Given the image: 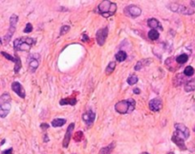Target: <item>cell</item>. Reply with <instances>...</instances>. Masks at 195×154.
Masks as SVG:
<instances>
[{"label":"cell","instance_id":"6da1fadb","mask_svg":"<svg viewBox=\"0 0 195 154\" xmlns=\"http://www.w3.org/2000/svg\"><path fill=\"white\" fill-rule=\"evenodd\" d=\"M37 43V39L32 37H20L16 38L13 41V48L15 51H22L27 52L31 49L32 46Z\"/></svg>","mask_w":195,"mask_h":154},{"label":"cell","instance_id":"7a4b0ae2","mask_svg":"<svg viewBox=\"0 0 195 154\" xmlns=\"http://www.w3.org/2000/svg\"><path fill=\"white\" fill-rule=\"evenodd\" d=\"M136 102L134 99L130 98L127 100H121L118 102L115 105V110L117 112L121 113V114H125V113L132 112L135 110Z\"/></svg>","mask_w":195,"mask_h":154},{"label":"cell","instance_id":"3957f363","mask_svg":"<svg viewBox=\"0 0 195 154\" xmlns=\"http://www.w3.org/2000/svg\"><path fill=\"white\" fill-rule=\"evenodd\" d=\"M98 11L102 16L109 17L116 12L117 5H116V3H113L110 1H102L98 6Z\"/></svg>","mask_w":195,"mask_h":154},{"label":"cell","instance_id":"277c9868","mask_svg":"<svg viewBox=\"0 0 195 154\" xmlns=\"http://www.w3.org/2000/svg\"><path fill=\"white\" fill-rule=\"evenodd\" d=\"M17 21H18V16H17L16 15H12V16L10 17V27H9L8 33H6L5 36H4V41H5L6 44L9 43V41H10L11 38H12L13 34L15 33Z\"/></svg>","mask_w":195,"mask_h":154},{"label":"cell","instance_id":"5b68a950","mask_svg":"<svg viewBox=\"0 0 195 154\" xmlns=\"http://www.w3.org/2000/svg\"><path fill=\"white\" fill-rule=\"evenodd\" d=\"M167 8H169V10L172 11V12L183 13V15H193V13H194L193 9H190L188 7L179 5V4H176V3L169 4V5H167Z\"/></svg>","mask_w":195,"mask_h":154},{"label":"cell","instance_id":"8992f818","mask_svg":"<svg viewBox=\"0 0 195 154\" xmlns=\"http://www.w3.org/2000/svg\"><path fill=\"white\" fill-rule=\"evenodd\" d=\"M39 62H40V55L38 53H30L28 58H27L29 70L31 72H35L39 66Z\"/></svg>","mask_w":195,"mask_h":154},{"label":"cell","instance_id":"52a82bcc","mask_svg":"<svg viewBox=\"0 0 195 154\" xmlns=\"http://www.w3.org/2000/svg\"><path fill=\"white\" fill-rule=\"evenodd\" d=\"M124 13L127 16L136 18L142 15V9L136 5H129L124 8Z\"/></svg>","mask_w":195,"mask_h":154},{"label":"cell","instance_id":"ba28073f","mask_svg":"<svg viewBox=\"0 0 195 154\" xmlns=\"http://www.w3.org/2000/svg\"><path fill=\"white\" fill-rule=\"evenodd\" d=\"M1 54L6 58V59L15 63V73H17V72L19 71V70L21 69V60H20L19 56L16 55V54L15 56H12L11 54H9V53H7L5 52H1Z\"/></svg>","mask_w":195,"mask_h":154},{"label":"cell","instance_id":"9c48e42d","mask_svg":"<svg viewBox=\"0 0 195 154\" xmlns=\"http://www.w3.org/2000/svg\"><path fill=\"white\" fill-rule=\"evenodd\" d=\"M174 126H175V129H176L175 132L177 134H179L181 137H183L185 140H187L189 137V129L184 124L177 123L174 125Z\"/></svg>","mask_w":195,"mask_h":154},{"label":"cell","instance_id":"30bf717a","mask_svg":"<svg viewBox=\"0 0 195 154\" xmlns=\"http://www.w3.org/2000/svg\"><path fill=\"white\" fill-rule=\"evenodd\" d=\"M81 118H82L83 122L86 124L87 126H92L94 121H95V118H96V113H95L93 110H89L86 112H84L82 116H81Z\"/></svg>","mask_w":195,"mask_h":154},{"label":"cell","instance_id":"8fae6325","mask_svg":"<svg viewBox=\"0 0 195 154\" xmlns=\"http://www.w3.org/2000/svg\"><path fill=\"white\" fill-rule=\"evenodd\" d=\"M107 34H108V29L106 28H102V29H99L97 33H96V38H97V42L99 46H102L105 42V40L107 38Z\"/></svg>","mask_w":195,"mask_h":154},{"label":"cell","instance_id":"7c38bea8","mask_svg":"<svg viewBox=\"0 0 195 154\" xmlns=\"http://www.w3.org/2000/svg\"><path fill=\"white\" fill-rule=\"evenodd\" d=\"M12 89H13V92H15L19 97L25 98V96H26L25 89H24L23 87H22V85L19 82H16V81L13 82L12 83Z\"/></svg>","mask_w":195,"mask_h":154},{"label":"cell","instance_id":"4fadbf2b","mask_svg":"<svg viewBox=\"0 0 195 154\" xmlns=\"http://www.w3.org/2000/svg\"><path fill=\"white\" fill-rule=\"evenodd\" d=\"M11 102H0V117L6 118L11 111Z\"/></svg>","mask_w":195,"mask_h":154},{"label":"cell","instance_id":"5bb4252c","mask_svg":"<svg viewBox=\"0 0 195 154\" xmlns=\"http://www.w3.org/2000/svg\"><path fill=\"white\" fill-rule=\"evenodd\" d=\"M74 128H75V124H74V123H71V124L69 125V126L67 128L65 136H64V139H63V143H62L63 147L66 148L68 146H69L70 139H71V136H72V132H73V130H74Z\"/></svg>","mask_w":195,"mask_h":154},{"label":"cell","instance_id":"9a60e30c","mask_svg":"<svg viewBox=\"0 0 195 154\" xmlns=\"http://www.w3.org/2000/svg\"><path fill=\"white\" fill-rule=\"evenodd\" d=\"M171 140H172V142L178 146L180 149H182V150H185V149H187V147H185V139L183 137H181L179 134L174 132L173 136L171 137Z\"/></svg>","mask_w":195,"mask_h":154},{"label":"cell","instance_id":"2e32d148","mask_svg":"<svg viewBox=\"0 0 195 154\" xmlns=\"http://www.w3.org/2000/svg\"><path fill=\"white\" fill-rule=\"evenodd\" d=\"M163 107V102L160 98H154L149 102V108L153 111H160Z\"/></svg>","mask_w":195,"mask_h":154},{"label":"cell","instance_id":"e0dca14e","mask_svg":"<svg viewBox=\"0 0 195 154\" xmlns=\"http://www.w3.org/2000/svg\"><path fill=\"white\" fill-rule=\"evenodd\" d=\"M151 62H152L151 59H142V60H140V61L137 63V64H136V66L134 67V70H142L143 67L148 66Z\"/></svg>","mask_w":195,"mask_h":154},{"label":"cell","instance_id":"ac0fdd59","mask_svg":"<svg viewBox=\"0 0 195 154\" xmlns=\"http://www.w3.org/2000/svg\"><path fill=\"white\" fill-rule=\"evenodd\" d=\"M147 25H148V27H150L152 30H155V29H158V28H160L161 30L163 29L161 23L157 19H155V18H150V19H148Z\"/></svg>","mask_w":195,"mask_h":154},{"label":"cell","instance_id":"d6986e66","mask_svg":"<svg viewBox=\"0 0 195 154\" xmlns=\"http://www.w3.org/2000/svg\"><path fill=\"white\" fill-rule=\"evenodd\" d=\"M76 104H77L76 98H64V99H61L60 102V105H61V106H65V105L75 106Z\"/></svg>","mask_w":195,"mask_h":154},{"label":"cell","instance_id":"ffe728a7","mask_svg":"<svg viewBox=\"0 0 195 154\" xmlns=\"http://www.w3.org/2000/svg\"><path fill=\"white\" fill-rule=\"evenodd\" d=\"M176 62L178 63V64L180 65H183L185 64V63H187L188 60V54H185V53H183V54H180V55H178L176 57Z\"/></svg>","mask_w":195,"mask_h":154},{"label":"cell","instance_id":"44dd1931","mask_svg":"<svg viewBox=\"0 0 195 154\" xmlns=\"http://www.w3.org/2000/svg\"><path fill=\"white\" fill-rule=\"evenodd\" d=\"M114 147H115V143H111L107 147H102L101 149V151H99V154H110L113 151V149H114Z\"/></svg>","mask_w":195,"mask_h":154},{"label":"cell","instance_id":"7402d4cb","mask_svg":"<svg viewBox=\"0 0 195 154\" xmlns=\"http://www.w3.org/2000/svg\"><path fill=\"white\" fill-rule=\"evenodd\" d=\"M115 57H116V60L118 62H124L126 58H127V54H126V52L124 51H120L116 53Z\"/></svg>","mask_w":195,"mask_h":154},{"label":"cell","instance_id":"603a6c76","mask_svg":"<svg viewBox=\"0 0 195 154\" xmlns=\"http://www.w3.org/2000/svg\"><path fill=\"white\" fill-rule=\"evenodd\" d=\"M65 123H66V119L56 118L52 121V126L54 128H58V126H62L63 125H65Z\"/></svg>","mask_w":195,"mask_h":154},{"label":"cell","instance_id":"cb8c5ba5","mask_svg":"<svg viewBox=\"0 0 195 154\" xmlns=\"http://www.w3.org/2000/svg\"><path fill=\"white\" fill-rule=\"evenodd\" d=\"M195 89V84L193 81H188L187 84L185 86V90L187 92H192V90Z\"/></svg>","mask_w":195,"mask_h":154},{"label":"cell","instance_id":"d4e9b609","mask_svg":"<svg viewBox=\"0 0 195 154\" xmlns=\"http://www.w3.org/2000/svg\"><path fill=\"white\" fill-rule=\"evenodd\" d=\"M194 74V69L191 67V66H188V67H185V69L184 70V75L185 76H192Z\"/></svg>","mask_w":195,"mask_h":154},{"label":"cell","instance_id":"484cf974","mask_svg":"<svg viewBox=\"0 0 195 154\" xmlns=\"http://www.w3.org/2000/svg\"><path fill=\"white\" fill-rule=\"evenodd\" d=\"M148 37L151 40H157L159 38V33L156 30H151L148 33Z\"/></svg>","mask_w":195,"mask_h":154},{"label":"cell","instance_id":"4316f807","mask_svg":"<svg viewBox=\"0 0 195 154\" xmlns=\"http://www.w3.org/2000/svg\"><path fill=\"white\" fill-rule=\"evenodd\" d=\"M11 100H12V98L8 92H4L1 96H0V102H11Z\"/></svg>","mask_w":195,"mask_h":154},{"label":"cell","instance_id":"83f0119b","mask_svg":"<svg viewBox=\"0 0 195 154\" xmlns=\"http://www.w3.org/2000/svg\"><path fill=\"white\" fill-rule=\"evenodd\" d=\"M137 82H138V77L136 76V75H131V76L128 77V79H127L128 85L133 86V85H135Z\"/></svg>","mask_w":195,"mask_h":154},{"label":"cell","instance_id":"f1b7e54d","mask_svg":"<svg viewBox=\"0 0 195 154\" xmlns=\"http://www.w3.org/2000/svg\"><path fill=\"white\" fill-rule=\"evenodd\" d=\"M115 67H116V63L115 62H110L109 64H108V66L106 67L105 71L107 72V73H111V72H113V70H115Z\"/></svg>","mask_w":195,"mask_h":154},{"label":"cell","instance_id":"f546056e","mask_svg":"<svg viewBox=\"0 0 195 154\" xmlns=\"http://www.w3.org/2000/svg\"><path fill=\"white\" fill-rule=\"evenodd\" d=\"M82 136H83L82 132H81V131H78V132H77V133L75 134V137H74L75 141H77V142H80V140L82 139Z\"/></svg>","mask_w":195,"mask_h":154},{"label":"cell","instance_id":"4dcf8cb0","mask_svg":"<svg viewBox=\"0 0 195 154\" xmlns=\"http://www.w3.org/2000/svg\"><path fill=\"white\" fill-rule=\"evenodd\" d=\"M32 31H33V25H32L31 23H28V24L26 25L25 29H24V33H31Z\"/></svg>","mask_w":195,"mask_h":154},{"label":"cell","instance_id":"1f68e13d","mask_svg":"<svg viewBox=\"0 0 195 154\" xmlns=\"http://www.w3.org/2000/svg\"><path fill=\"white\" fill-rule=\"evenodd\" d=\"M70 30V27L69 26H62L61 27V30H60V35H63L65 33H67L68 31Z\"/></svg>","mask_w":195,"mask_h":154},{"label":"cell","instance_id":"d6a6232c","mask_svg":"<svg viewBox=\"0 0 195 154\" xmlns=\"http://www.w3.org/2000/svg\"><path fill=\"white\" fill-rule=\"evenodd\" d=\"M1 154H13V148L10 147V148L6 149V150H3L1 152Z\"/></svg>","mask_w":195,"mask_h":154},{"label":"cell","instance_id":"836d02e7","mask_svg":"<svg viewBox=\"0 0 195 154\" xmlns=\"http://www.w3.org/2000/svg\"><path fill=\"white\" fill-rule=\"evenodd\" d=\"M40 126H41V129L44 130V129H49V125L48 124H46V123H42L41 125H40Z\"/></svg>","mask_w":195,"mask_h":154},{"label":"cell","instance_id":"e575fe53","mask_svg":"<svg viewBox=\"0 0 195 154\" xmlns=\"http://www.w3.org/2000/svg\"><path fill=\"white\" fill-rule=\"evenodd\" d=\"M88 40H89V38H88L87 34H86V33H83V34H82V41H83V42H87Z\"/></svg>","mask_w":195,"mask_h":154},{"label":"cell","instance_id":"d590c367","mask_svg":"<svg viewBox=\"0 0 195 154\" xmlns=\"http://www.w3.org/2000/svg\"><path fill=\"white\" fill-rule=\"evenodd\" d=\"M133 92H134V93H136V94H140L141 90H140L139 89H137V88H136V89H133Z\"/></svg>","mask_w":195,"mask_h":154},{"label":"cell","instance_id":"8d00e7d4","mask_svg":"<svg viewBox=\"0 0 195 154\" xmlns=\"http://www.w3.org/2000/svg\"><path fill=\"white\" fill-rule=\"evenodd\" d=\"M190 5L195 7V0H193V1H190Z\"/></svg>","mask_w":195,"mask_h":154},{"label":"cell","instance_id":"74e56055","mask_svg":"<svg viewBox=\"0 0 195 154\" xmlns=\"http://www.w3.org/2000/svg\"><path fill=\"white\" fill-rule=\"evenodd\" d=\"M1 45H2V40H1V38H0V47H1Z\"/></svg>","mask_w":195,"mask_h":154},{"label":"cell","instance_id":"f35d334b","mask_svg":"<svg viewBox=\"0 0 195 154\" xmlns=\"http://www.w3.org/2000/svg\"><path fill=\"white\" fill-rule=\"evenodd\" d=\"M141 154H149L148 152H143V153H141Z\"/></svg>","mask_w":195,"mask_h":154},{"label":"cell","instance_id":"ab89813d","mask_svg":"<svg viewBox=\"0 0 195 154\" xmlns=\"http://www.w3.org/2000/svg\"><path fill=\"white\" fill-rule=\"evenodd\" d=\"M169 154H174V153H173V152H169Z\"/></svg>","mask_w":195,"mask_h":154},{"label":"cell","instance_id":"60d3db41","mask_svg":"<svg viewBox=\"0 0 195 154\" xmlns=\"http://www.w3.org/2000/svg\"><path fill=\"white\" fill-rule=\"evenodd\" d=\"M193 131H194V132H195V126H194V129H193Z\"/></svg>","mask_w":195,"mask_h":154}]
</instances>
